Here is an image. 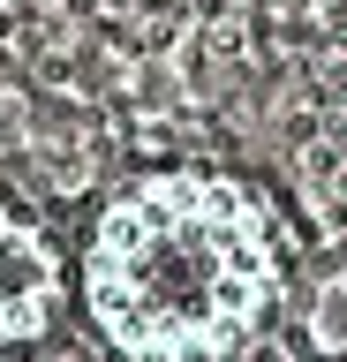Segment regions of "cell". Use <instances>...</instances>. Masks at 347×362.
<instances>
[{
    "mask_svg": "<svg viewBox=\"0 0 347 362\" xmlns=\"http://www.w3.org/2000/svg\"><path fill=\"white\" fill-rule=\"evenodd\" d=\"M69 310V257L30 211L0 204V347L46 339Z\"/></svg>",
    "mask_w": 347,
    "mask_h": 362,
    "instance_id": "2",
    "label": "cell"
},
{
    "mask_svg": "<svg viewBox=\"0 0 347 362\" xmlns=\"http://www.w3.org/2000/svg\"><path fill=\"white\" fill-rule=\"evenodd\" d=\"M287 294L272 197L219 166L129 174L76 249V302L121 362H234Z\"/></svg>",
    "mask_w": 347,
    "mask_h": 362,
    "instance_id": "1",
    "label": "cell"
}]
</instances>
